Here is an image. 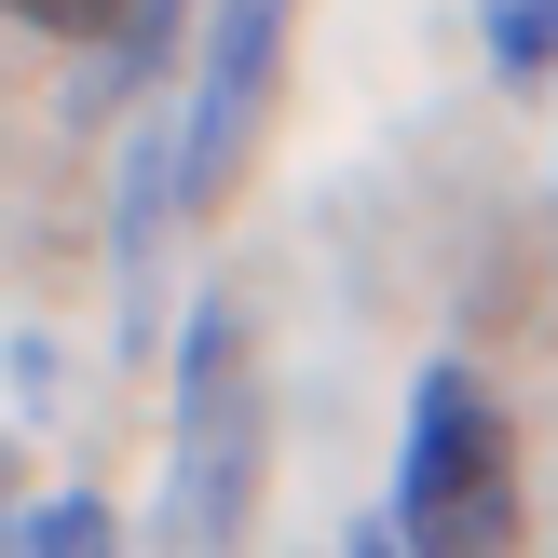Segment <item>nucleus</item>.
<instances>
[{
    "instance_id": "obj_1",
    "label": "nucleus",
    "mask_w": 558,
    "mask_h": 558,
    "mask_svg": "<svg viewBox=\"0 0 558 558\" xmlns=\"http://www.w3.org/2000/svg\"><path fill=\"white\" fill-rule=\"evenodd\" d=\"M259 463H272L259 341H245L232 300H205L191 341H178V423H163V518H150V545H163V558H245Z\"/></svg>"
},
{
    "instance_id": "obj_2",
    "label": "nucleus",
    "mask_w": 558,
    "mask_h": 558,
    "mask_svg": "<svg viewBox=\"0 0 558 558\" xmlns=\"http://www.w3.org/2000/svg\"><path fill=\"white\" fill-rule=\"evenodd\" d=\"M396 532L423 558H518L532 505H518V436L490 409L477 368H423L409 396V450H396Z\"/></svg>"
},
{
    "instance_id": "obj_3",
    "label": "nucleus",
    "mask_w": 558,
    "mask_h": 558,
    "mask_svg": "<svg viewBox=\"0 0 558 558\" xmlns=\"http://www.w3.org/2000/svg\"><path fill=\"white\" fill-rule=\"evenodd\" d=\"M287 27L300 0H218L205 14V54H191V109H178V205H218L259 150V109L287 82Z\"/></svg>"
},
{
    "instance_id": "obj_4",
    "label": "nucleus",
    "mask_w": 558,
    "mask_h": 558,
    "mask_svg": "<svg viewBox=\"0 0 558 558\" xmlns=\"http://www.w3.org/2000/svg\"><path fill=\"white\" fill-rule=\"evenodd\" d=\"M14 558H123V532H109L96 490H41V505L14 518Z\"/></svg>"
},
{
    "instance_id": "obj_5",
    "label": "nucleus",
    "mask_w": 558,
    "mask_h": 558,
    "mask_svg": "<svg viewBox=\"0 0 558 558\" xmlns=\"http://www.w3.org/2000/svg\"><path fill=\"white\" fill-rule=\"evenodd\" d=\"M477 27H490V69L505 82H558V0H477Z\"/></svg>"
},
{
    "instance_id": "obj_6",
    "label": "nucleus",
    "mask_w": 558,
    "mask_h": 558,
    "mask_svg": "<svg viewBox=\"0 0 558 558\" xmlns=\"http://www.w3.org/2000/svg\"><path fill=\"white\" fill-rule=\"evenodd\" d=\"M178 14H191V0H136V14H123V41H109V96H150V69L178 54Z\"/></svg>"
},
{
    "instance_id": "obj_7",
    "label": "nucleus",
    "mask_w": 558,
    "mask_h": 558,
    "mask_svg": "<svg viewBox=\"0 0 558 558\" xmlns=\"http://www.w3.org/2000/svg\"><path fill=\"white\" fill-rule=\"evenodd\" d=\"M27 27H54V41H123V14L136 0H14Z\"/></svg>"
},
{
    "instance_id": "obj_8",
    "label": "nucleus",
    "mask_w": 558,
    "mask_h": 558,
    "mask_svg": "<svg viewBox=\"0 0 558 558\" xmlns=\"http://www.w3.org/2000/svg\"><path fill=\"white\" fill-rule=\"evenodd\" d=\"M341 558H423V545H409V532H354Z\"/></svg>"
}]
</instances>
